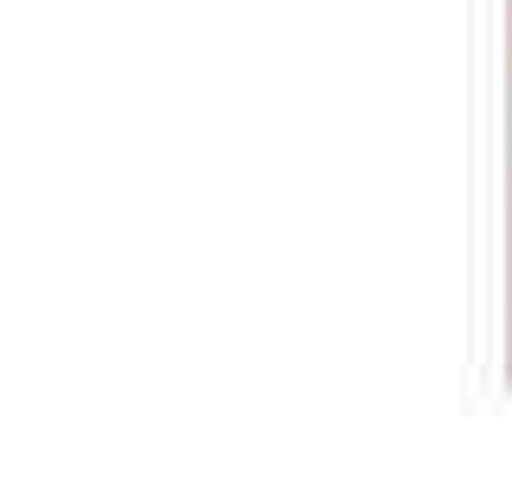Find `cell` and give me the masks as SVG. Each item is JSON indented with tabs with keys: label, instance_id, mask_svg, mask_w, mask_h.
<instances>
[{
	"label": "cell",
	"instance_id": "obj_1",
	"mask_svg": "<svg viewBox=\"0 0 512 493\" xmlns=\"http://www.w3.org/2000/svg\"><path fill=\"white\" fill-rule=\"evenodd\" d=\"M506 71H512V0H506Z\"/></svg>",
	"mask_w": 512,
	"mask_h": 493
}]
</instances>
